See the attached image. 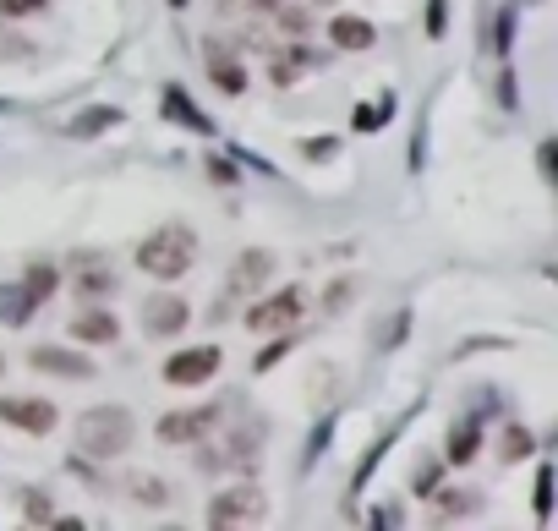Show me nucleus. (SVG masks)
Masks as SVG:
<instances>
[{"label":"nucleus","mask_w":558,"mask_h":531,"mask_svg":"<svg viewBox=\"0 0 558 531\" xmlns=\"http://www.w3.org/2000/svg\"><path fill=\"white\" fill-rule=\"evenodd\" d=\"M192 258H197V236L186 225H165L137 241V269L154 274V280H181L192 269Z\"/></svg>","instance_id":"nucleus-1"},{"label":"nucleus","mask_w":558,"mask_h":531,"mask_svg":"<svg viewBox=\"0 0 558 531\" xmlns=\"http://www.w3.org/2000/svg\"><path fill=\"white\" fill-rule=\"evenodd\" d=\"M132 438H137V427H132V411H126V406H93V411L77 417V449L93 455V460L121 455Z\"/></svg>","instance_id":"nucleus-2"},{"label":"nucleus","mask_w":558,"mask_h":531,"mask_svg":"<svg viewBox=\"0 0 558 531\" xmlns=\"http://www.w3.org/2000/svg\"><path fill=\"white\" fill-rule=\"evenodd\" d=\"M296 318H301V291H269L263 302H252L247 307V329L252 334H279V329H296Z\"/></svg>","instance_id":"nucleus-3"},{"label":"nucleus","mask_w":558,"mask_h":531,"mask_svg":"<svg viewBox=\"0 0 558 531\" xmlns=\"http://www.w3.org/2000/svg\"><path fill=\"white\" fill-rule=\"evenodd\" d=\"M252 521H263V493L252 488V482L225 488L214 504H208V526H252Z\"/></svg>","instance_id":"nucleus-4"},{"label":"nucleus","mask_w":558,"mask_h":531,"mask_svg":"<svg viewBox=\"0 0 558 531\" xmlns=\"http://www.w3.org/2000/svg\"><path fill=\"white\" fill-rule=\"evenodd\" d=\"M214 373H219V345H192V351H176L165 362V384H181V389L208 384Z\"/></svg>","instance_id":"nucleus-5"},{"label":"nucleus","mask_w":558,"mask_h":531,"mask_svg":"<svg viewBox=\"0 0 558 531\" xmlns=\"http://www.w3.org/2000/svg\"><path fill=\"white\" fill-rule=\"evenodd\" d=\"M28 367L33 373H55V378H93V362L83 351H72V345H33Z\"/></svg>","instance_id":"nucleus-6"},{"label":"nucleus","mask_w":558,"mask_h":531,"mask_svg":"<svg viewBox=\"0 0 558 531\" xmlns=\"http://www.w3.org/2000/svg\"><path fill=\"white\" fill-rule=\"evenodd\" d=\"M0 417L11 427H22V433H50L55 427V406L50 400H33V395H6L0 400Z\"/></svg>","instance_id":"nucleus-7"},{"label":"nucleus","mask_w":558,"mask_h":531,"mask_svg":"<svg viewBox=\"0 0 558 531\" xmlns=\"http://www.w3.org/2000/svg\"><path fill=\"white\" fill-rule=\"evenodd\" d=\"M214 427V411L208 406H192V411H170V417H159V444H197V438Z\"/></svg>","instance_id":"nucleus-8"},{"label":"nucleus","mask_w":558,"mask_h":531,"mask_svg":"<svg viewBox=\"0 0 558 531\" xmlns=\"http://www.w3.org/2000/svg\"><path fill=\"white\" fill-rule=\"evenodd\" d=\"M143 329L159 334V340H165V334H181L186 329V302L181 296H148L143 302Z\"/></svg>","instance_id":"nucleus-9"},{"label":"nucleus","mask_w":558,"mask_h":531,"mask_svg":"<svg viewBox=\"0 0 558 531\" xmlns=\"http://www.w3.org/2000/svg\"><path fill=\"white\" fill-rule=\"evenodd\" d=\"M274 274V252H241L236 263H230V291H252V285H263Z\"/></svg>","instance_id":"nucleus-10"},{"label":"nucleus","mask_w":558,"mask_h":531,"mask_svg":"<svg viewBox=\"0 0 558 531\" xmlns=\"http://www.w3.org/2000/svg\"><path fill=\"white\" fill-rule=\"evenodd\" d=\"M329 39H334V50H372L378 28H372L367 17H334L329 22Z\"/></svg>","instance_id":"nucleus-11"},{"label":"nucleus","mask_w":558,"mask_h":531,"mask_svg":"<svg viewBox=\"0 0 558 531\" xmlns=\"http://www.w3.org/2000/svg\"><path fill=\"white\" fill-rule=\"evenodd\" d=\"M476 449H482V422H476V417H465V422L449 427V466H471Z\"/></svg>","instance_id":"nucleus-12"},{"label":"nucleus","mask_w":558,"mask_h":531,"mask_svg":"<svg viewBox=\"0 0 558 531\" xmlns=\"http://www.w3.org/2000/svg\"><path fill=\"white\" fill-rule=\"evenodd\" d=\"M72 334H77V345H110L115 334H121V323H115L110 313H77Z\"/></svg>","instance_id":"nucleus-13"},{"label":"nucleus","mask_w":558,"mask_h":531,"mask_svg":"<svg viewBox=\"0 0 558 531\" xmlns=\"http://www.w3.org/2000/svg\"><path fill=\"white\" fill-rule=\"evenodd\" d=\"M115 280L110 269H104L99 258H77V296H88V302H99V296H110Z\"/></svg>","instance_id":"nucleus-14"},{"label":"nucleus","mask_w":558,"mask_h":531,"mask_svg":"<svg viewBox=\"0 0 558 531\" xmlns=\"http://www.w3.org/2000/svg\"><path fill=\"white\" fill-rule=\"evenodd\" d=\"M165 115H170V121H181V126H192V132H214V121H208V115H197L192 99H186V88H176V83L165 88Z\"/></svg>","instance_id":"nucleus-15"},{"label":"nucleus","mask_w":558,"mask_h":531,"mask_svg":"<svg viewBox=\"0 0 558 531\" xmlns=\"http://www.w3.org/2000/svg\"><path fill=\"white\" fill-rule=\"evenodd\" d=\"M208 77H214V88H225V94H241V88H247V72H241L225 50L208 55Z\"/></svg>","instance_id":"nucleus-16"},{"label":"nucleus","mask_w":558,"mask_h":531,"mask_svg":"<svg viewBox=\"0 0 558 531\" xmlns=\"http://www.w3.org/2000/svg\"><path fill=\"white\" fill-rule=\"evenodd\" d=\"M28 318H33V296L22 291V285H0V323L17 329V323H28Z\"/></svg>","instance_id":"nucleus-17"},{"label":"nucleus","mask_w":558,"mask_h":531,"mask_svg":"<svg viewBox=\"0 0 558 531\" xmlns=\"http://www.w3.org/2000/svg\"><path fill=\"white\" fill-rule=\"evenodd\" d=\"M115 121H121V110H115V105H93L88 115H77L66 132H72V137H99V132H110Z\"/></svg>","instance_id":"nucleus-18"},{"label":"nucleus","mask_w":558,"mask_h":531,"mask_svg":"<svg viewBox=\"0 0 558 531\" xmlns=\"http://www.w3.org/2000/svg\"><path fill=\"white\" fill-rule=\"evenodd\" d=\"M22 291L33 296V307H44V302L55 296V269H50V263H33L28 280H22Z\"/></svg>","instance_id":"nucleus-19"},{"label":"nucleus","mask_w":558,"mask_h":531,"mask_svg":"<svg viewBox=\"0 0 558 531\" xmlns=\"http://www.w3.org/2000/svg\"><path fill=\"white\" fill-rule=\"evenodd\" d=\"M438 515H444V521H465V515H476V493L449 488L444 499H438Z\"/></svg>","instance_id":"nucleus-20"},{"label":"nucleus","mask_w":558,"mask_h":531,"mask_svg":"<svg viewBox=\"0 0 558 531\" xmlns=\"http://www.w3.org/2000/svg\"><path fill=\"white\" fill-rule=\"evenodd\" d=\"M537 521H553V466L537 471Z\"/></svg>","instance_id":"nucleus-21"},{"label":"nucleus","mask_w":558,"mask_h":531,"mask_svg":"<svg viewBox=\"0 0 558 531\" xmlns=\"http://www.w3.org/2000/svg\"><path fill=\"white\" fill-rule=\"evenodd\" d=\"M531 455V433L526 427H504V460H526Z\"/></svg>","instance_id":"nucleus-22"},{"label":"nucleus","mask_w":558,"mask_h":531,"mask_svg":"<svg viewBox=\"0 0 558 531\" xmlns=\"http://www.w3.org/2000/svg\"><path fill=\"white\" fill-rule=\"evenodd\" d=\"M290 345H296V329H279V340H274V345H269V351H263V356H258V373H263V367H274V362H279V356H285V351H290Z\"/></svg>","instance_id":"nucleus-23"},{"label":"nucleus","mask_w":558,"mask_h":531,"mask_svg":"<svg viewBox=\"0 0 558 531\" xmlns=\"http://www.w3.org/2000/svg\"><path fill=\"white\" fill-rule=\"evenodd\" d=\"M132 493H137L143 504H165V488H159L154 477H132Z\"/></svg>","instance_id":"nucleus-24"},{"label":"nucleus","mask_w":558,"mask_h":531,"mask_svg":"<svg viewBox=\"0 0 558 531\" xmlns=\"http://www.w3.org/2000/svg\"><path fill=\"white\" fill-rule=\"evenodd\" d=\"M44 11V0H0V17H33Z\"/></svg>","instance_id":"nucleus-25"},{"label":"nucleus","mask_w":558,"mask_h":531,"mask_svg":"<svg viewBox=\"0 0 558 531\" xmlns=\"http://www.w3.org/2000/svg\"><path fill=\"white\" fill-rule=\"evenodd\" d=\"M378 121H389V99H383V105H362V115H356V126H362V132H372Z\"/></svg>","instance_id":"nucleus-26"},{"label":"nucleus","mask_w":558,"mask_h":531,"mask_svg":"<svg viewBox=\"0 0 558 531\" xmlns=\"http://www.w3.org/2000/svg\"><path fill=\"white\" fill-rule=\"evenodd\" d=\"M28 521H39V526H50V499H44V493H28Z\"/></svg>","instance_id":"nucleus-27"},{"label":"nucleus","mask_w":558,"mask_h":531,"mask_svg":"<svg viewBox=\"0 0 558 531\" xmlns=\"http://www.w3.org/2000/svg\"><path fill=\"white\" fill-rule=\"evenodd\" d=\"M444 11H449V0H433V6H427V33H433V39L449 28V22H444Z\"/></svg>","instance_id":"nucleus-28"},{"label":"nucleus","mask_w":558,"mask_h":531,"mask_svg":"<svg viewBox=\"0 0 558 531\" xmlns=\"http://www.w3.org/2000/svg\"><path fill=\"white\" fill-rule=\"evenodd\" d=\"M279 28H285V33H307V17H301V11H279Z\"/></svg>","instance_id":"nucleus-29"},{"label":"nucleus","mask_w":558,"mask_h":531,"mask_svg":"<svg viewBox=\"0 0 558 531\" xmlns=\"http://www.w3.org/2000/svg\"><path fill=\"white\" fill-rule=\"evenodd\" d=\"M438 488V466H422L416 471V493H433Z\"/></svg>","instance_id":"nucleus-30"}]
</instances>
